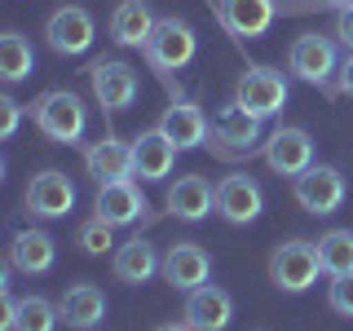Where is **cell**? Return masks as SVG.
Instances as JSON below:
<instances>
[{"label": "cell", "instance_id": "obj_1", "mask_svg": "<svg viewBox=\"0 0 353 331\" xmlns=\"http://www.w3.org/2000/svg\"><path fill=\"white\" fill-rule=\"evenodd\" d=\"M31 119H36V128L44 137L62 141V146H75L88 128V110L71 88H49V93H40L36 106H31Z\"/></svg>", "mask_w": 353, "mask_h": 331}, {"label": "cell", "instance_id": "obj_2", "mask_svg": "<svg viewBox=\"0 0 353 331\" xmlns=\"http://www.w3.org/2000/svg\"><path fill=\"white\" fill-rule=\"evenodd\" d=\"M318 274H323V261H318V243L309 239H287L270 252V283L279 292L301 296L318 283Z\"/></svg>", "mask_w": 353, "mask_h": 331}, {"label": "cell", "instance_id": "obj_3", "mask_svg": "<svg viewBox=\"0 0 353 331\" xmlns=\"http://www.w3.org/2000/svg\"><path fill=\"white\" fill-rule=\"evenodd\" d=\"M194 53H199V36L185 18L168 14V18L154 22V31L146 40V62L154 71H181V66L194 62Z\"/></svg>", "mask_w": 353, "mask_h": 331}, {"label": "cell", "instance_id": "obj_4", "mask_svg": "<svg viewBox=\"0 0 353 331\" xmlns=\"http://www.w3.org/2000/svg\"><path fill=\"white\" fill-rule=\"evenodd\" d=\"M234 102L243 110H252L256 119H274L287 106L283 71H274V66H248V71L239 75V84H234Z\"/></svg>", "mask_w": 353, "mask_h": 331}, {"label": "cell", "instance_id": "obj_5", "mask_svg": "<svg viewBox=\"0 0 353 331\" xmlns=\"http://www.w3.org/2000/svg\"><path fill=\"white\" fill-rule=\"evenodd\" d=\"M88 84H93V97L102 110H128L141 93V80L128 62L119 58H97L88 66Z\"/></svg>", "mask_w": 353, "mask_h": 331}, {"label": "cell", "instance_id": "obj_6", "mask_svg": "<svg viewBox=\"0 0 353 331\" xmlns=\"http://www.w3.org/2000/svg\"><path fill=\"white\" fill-rule=\"evenodd\" d=\"M296 203H301L309 217H331L340 203H345V172L331 168V163L305 168L296 177Z\"/></svg>", "mask_w": 353, "mask_h": 331}, {"label": "cell", "instance_id": "obj_7", "mask_svg": "<svg viewBox=\"0 0 353 331\" xmlns=\"http://www.w3.org/2000/svg\"><path fill=\"white\" fill-rule=\"evenodd\" d=\"M44 36H49L53 53H62V58H80V53H88V44H93V36H97V22L80 5H62V9L49 14V22H44Z\"/></svg>", "mask_w": 353, "mask_h": 331}, {"label": "cell", "instance_id": "obj_8", "mask_svg": "<svg viewBox=\"0 0 353 331\" xmlns=\"http://www.w3.org/2000/svg\"><path fill=\"white\" fill-rule=\"evenodd\" d=\"M22 208H27L31 217H40V221H58V217H66V212L75 208V185H71V177L58 172V168L36 172V177L27 181Z\"/></svg>", "mask_w": 353, "mask_h": 331}, {"label": "cell", "instance_id": "obj_9", "mask_svg": "<svg viewBox=\"0 0 353 331\" xmlns=\"http://www.w3.org/2000/svg\"><path fill=\"white\" fill-rule=\"evenodd\" d=\"M216 212L230 221V225H252L265 212V190L252 181L248 172H230L216 181Z\"/></svg>", "mask_w": 353, "mask_h": 331}, {"label": "cell", "instance_id": "obj_10", "mask_svg": "<svg viewBox=\"0 0 353 331\" xmlns=\"http://www.w3.org/2000/svg\"><path fill=\"white\" fill-rule=\"evenodd\" d=\"M287 66H292L296 80L327 88L331 75L340 71V58H336V44H331L327 36H301L292 44V53H287Z\"/></svg>", "mask_w": 353, "mask_h": 331}, {"label": "cell", "instance_id": "obj_11", "mask_svg": "<svg viewBox=\"0 0 353 331\" xmlns=\"http://www.w3.org/2000/svg\"><path fill=\"white\" fill-rule=\"evenodd\" d=\"M265 163H270V172L296 181L305 168H314V141H309V132L305 128H274L265 137Z\"/></svg>", "mask_w": 353, "mask_h": 331}, {"label": "cell", "instance_id": "obj_12", "mask_svg": "<svg viewBox=\"0 0 353 331\" xmlns=\"http://www.w3.org/2000/svg\"><path fill=\"white\" fill-rule=\"evenodd\" d=\"M216 18L234 40H256L274 27L279 0H216Z\"/></svg>", "mask_w": 353, "mask_h": 331}, {"label": "cell", "instance_id": "obj_13", "mask_svg": "<svg viewBox=\"0 0 353 331\" xmlns=\"http://www.w3.org/2000/svg\"><path fill=\"white\" fill-rule=\"evenodd\" d=\"M159 274L176 287V292H194V287H203L212 279V257H208L199 243H172V248L163 252Z\"/></svg>", "mask_w": 353, "mask_h": 331}, {"label": "cell", "instance_id": "obj_14", "mask_svg": "<svg viewBox=\"0 0 353 331\" xmlns=\"http://www.w3.org/2000/svg\"><path fill=\"white\" fill-rule=\"evenodd\" d=\"M93 217H102L106 225H132L137 217H146V199H141L137 181L124 177V181H106L97 185V199H93Z\"/></svg>", "mask_w": 353, "mask_h": 331}, {"label": "cell", "instance_id": "obj_15", "mask_svg": "<svg viewBox=\"0 0 353 331\" xmlns=\"http://www.w3.org/2000/svg\"><path fill=\"white\" fill-rule=\"evenodd\" d=\"M58 314H62L66 327L93 331V327L106 318V292H102L97 283H71V287L58 296Z\"/></svg>", "mask_w": 353, "mask_h": 331}, {"label": "cell", "instance_id": "obj_16", "mask_svg": "<svg viewBox=\"0 0 353 331\" xmlns=\"http://www.w3.org/2000/svg\"><path fill=\"white\" fill-rule=\"evenodd\" d=\"M230 318H234L230 292H221V287H212V283L185 292V323H190L194 331H225Z\"/></svg>", "mask_w": 353, "mask_h": 331}, {"label": "cell", "instance_id": "obj_17", "mask_svg": "<svg viewBox=\"0 0 353 331\" xmlns=\"http://www.w3.org/2000/svg\"><path fill=\"white\" fill-rule=\"evenodd\" d=\"M176 163V146L159 132V124L146 128L141 137H132V177L141 181H163Z\"/></svg>", "mask_w": 353, "mask_h": 331}, {"label": "cell", "instance_id": "obj_18", "mask_svg": "<svg viewBox=\"0 0 353 331\" xmlns=\"http://www.w3.org/2000/svg\"><path fill=\"white\" fill-rule=\"evenodd\" d=\"M159 132L172 141L176 150H194V146H203V141H208L212 124H208L203 106H194V102H172L168 110H163V119H159Z\"/></svg>", "mask_w": 353, "mask_h": 331}, {"label": "cell", "instance_id": "obj_19", "mask_svg": "<svg viewBox=\"0 0 353 331\" xmlns=\"http://www.w3.org/2000/svg\"><path fill=\"white\" fill-rule=\"evenodd\" d=\"M84 168L97 185L106 181H124L132 177V141H119V137H102L84 150Z\"/></svg>", "mask_w": 353, "mask_h": 331}, {"label": "cell", "instance_id": "obj_20", "mask_svg": "<svg viewBox=\"0 0 353 331\" xmlns=\"http://www.w3.org/2000/svg\"><path fill=\"white\" fill-rule=\"evenodd\" d=\"M212 141L221 150H252L261 141V119L252 110H243L239 102L221 106L216 119H212Z\"/></svg>", "mask_w": 353, "mask_h": 331}, {"label": "cell", "instance_id": "obj_21", "mask_svg": "<svg viewBox=\"0 0 353 331\" xmlns=\"http://www.w3.org/2000/svg\"><path fill=\"white\" fill-rule=\"evenodd\" d=\"M216 208V185L208 177H176L168 185V212L181 221H203Z\"/></svg>", "mask_w": 353, "mask_h": 331}, {"label": "cell", "instance_id": "obj_22", "mask_svg": "<svg viewBox=\"0 0 353 331\" xmlns=\"http://www.w3.org/2000/svg\"><path fill=\"white\" fill-rule=\"evenodd\" d=\"M154 18L146 0H119L115 14H110V40L124 44V49H146L150 31H154Z\"/></svg>", "mask_w": 353, "mask_h": 331}, {"label": "cell", "instance_id": "obj_23", "mask_svg": "<svg viewBox=\"0 0 353 331\" xmlns=\"http://www.w3.org/2000/svg\"><path fill=\"white\" fill-rule=\"evenodd\" d=\"M53 257H58V248H53V239L44 230H18L14 243H9V265L18 274H27V279L53 270Z\"/></svg>", "mask_w": 353, "mask_h": 331}, {"label": "cell", "instance_id": "obj_24", "mask_svg": "<svg viewBox=\"0 0 353 331\" xmlns=\"http://www.w3.org/2000/svg\"><path fill=\"white\" fill-rule=\"evenodd\" d=\"M159 265H163V257H154V248H150L146 239H128V243H119V248H115L110 270H115L119 283L141 287V283H150L154 274H159Z\"/></svg>", "mask_w": 353, "mask_h": 331}, {"label": "cell", "instance_id": "obj_25", "mask_svg": "<svg viewBox=\"0 0 353 331\" xmlns=\"http://www.w3.org/2000/svg\"><path fill=\"white\" fill-rule=\"evenodd\" d=\"M31 71H36V53H31L27 36L5 31V36H0V80L18 84V80H27Z\"/></svg>", "mask_w": 353, "mask_h": 331}, {"label": "cell", "instance_id": "obj_26", "mask_svg": "<svg viewBox=\"0 0 353 331\" xmlns=\"http://www.w3.org/2000/svg\"><path fill=\"white\" fill-rule=\"evenodd\" d=\"M318 261H323V274H331V279L353 274V230H327L318 239Z\"/></svg>", "mask_w": 353, "mask_h": 331}, {"label": "cell", "instance_id": "obj_27", "mask_svg": "<svg viewBox=\"0 0 353 331\" xmlns=\"http://www.w3.org/2000/svg\"><path fill=\"white\" fill-rule=\"evenodd\" d=\"M62 323L58 305L44 301V296H27V301H18V314H14V331H53Z\"/></svg>", "mask_w": 353, "mask_h": 331}, {"label": "cell", "instance_id": "obj_28", "mask_svg": "<svg viewBox=\"0 0 353 331\" xmlns=\"http://www.w3.org/2000/svg\"><path fill=\"white\" fill-rule=\"evenodd\" d=\"M110 230L115 225H106L102 217H93V221H84V225L75 230V243H80L88 257H106V248H115V243H110Z\"/></svg>", "mask_w": 353, "mask_h": 331}, {"label": "cell", "instance_id": "obj_29", "mask_svg": "<svg viewBox=\"0 0 353 331\" xmlns=\"http://www.w3.org/2000/svg\"><path fill=\"white\" fill-rule=\"evenodd\" d=\"M331 309H336L340 318H353V274L331 279Z\"/></svg>", "mask_w": 353, "mask_h": 331}, {"label": "cell", "instance_id": "obj_30", "mask_svg": "<svg viewBox=\"0 0 353 331\" xmlns=\"http://www.w3.org/2000/svg\"><path fill=\"white\" fill-rule=\"evenodd\" d=\"M18 124H22V106L14 102V97H0V137H14L18 132Z\"/></svg>", "mask_w": 353, "mask_h": 331}, {"label": "cell", "instance_id": "obj_31", "mask_svg": "<svg viewBox=\"0 0 353 331\" xmlns=\"http://www.w3.org/2000/svg\"><path fill=\"white\" fill-rule=\"evenodd\" d=\"M336 36H340V44H349V49H353V5L349 9H336Z\"/></svg>", "mask_w": 353, "mask_h": 331}, {"label": "cell", "instance_id": "obj_32", "mask_svg": "<svg viewBox=\"0 0 353 331\" xmlns=\"http://www.w3.org/2000/svg\"><path fill=\"white\" fill-rule=\"evenodd\" d=\"M336 80H340V93H349L353 97V49H349V58L340 62V71H336Z\"/></svg>", "mask_w": 353, "mask_h": 331}, {"label": "cell", "instance_id": "obj_33", "mask_svg": "<svg viewBox=\"0 0 353 331\" xmlns=\"http://www.w3.org/2000/svg\"><path fill=\"white\" fill-rule=\"evenodd\" d=\"M154 331H194L190 323H163V327H154Z\"/></svg>", "mask_w": 353, "mask_h": 331}, {"label": "cell", "instance_id": "obj_34", "mask_svg": "<svg viewBox=\"0 0 353 331\" xmlns=\"http://www.w3.org/2000/svg\"><path fill=\"white\" fill-rule=\"evenodd\" d=\"M323 5H331V9H349L353 0H323Z\"/></svg>", "mask_w": 353, "mask_h": 331}]
</instances>
